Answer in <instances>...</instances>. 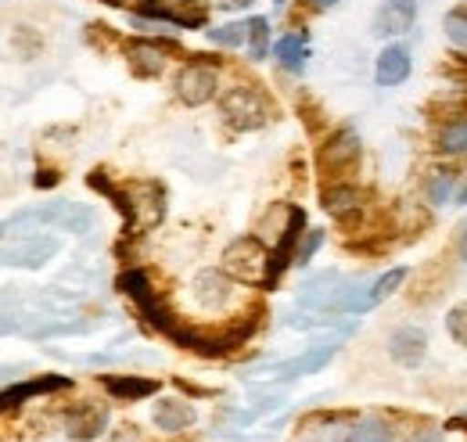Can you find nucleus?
Here are the masks:
<instances>
[{"label":"nucleus","mask_w":467,"mask_h":442,"mask_svg":"<svg viewBox=\"0 0 467 442\" xmlns=\"http://www.w3.org/2000/svg\"><path fill=\"white\" fill-rule=\"evenodd\" d=\"M94 209L83 202H47V205H33V209H18L15 216L0 220V237L7 234H33L40 226H58L68 234H87L94 226Z\"/></svg>","instance_id":"1"},{"label":"nucleus","mask_w":467,"mask_h":442,"mask_svg":"<svg viewBox=\"0 0 467 442\" xmlns=\"http://www.w3.org/2000/svg\"><path fill=\"white\" fill-rule=\"evenodd\" d=\"M109 198L126 216L130 230H151L166 220V187L155 180H133L126 187H109Z\"/></svg>","instance_id":"2"},{"label":"nucleus","mask_w":467,"mask_h":442,"mask_svg":"<svg viewBox=\"0 0 467 442\" xmlns=\"http://www.w3.org/2000/svg\"><path fill=\"white\" fill-rule=\"evenodd\" d=\"M223 274L241 280V284H252V288H274V280H270V252L252 234L234 237L231 245L223 248Z\"/></svg>","instance_id":"3"},{"label":"nucleus","mask_w":467,"mask_h":442,"mask_svg":"<svg viewBox=\"0 0 467 442\" xmlns=\"http://www.w3.org/2000/svg\"><path fill=\"white\" fill-rule=\"evenodd\" d=\"M119 291H126L133 302H137V310H140V317L155 328V332H162L166 338H176V332L183 328L180 321H176L173 313L166 310V302L159 299V291L151 288V280L144 270H126V274H119Z\"/></svg>","instance_id":"4"},{"label":"nucleus","mask_w":467,"mask_h":442,"mask_svg":"<svg viewBox=\"0 0 467 442\" xmlns=\"http://www.w3.org/2000/svg\"><path fill=\"white\" fill-rule=\"evenodd\" d=\"M220 115H223L227 126L248 133V130L266 126L270 105H266V98H263L252 83H234V87H227V90L220 94Z\"/></svg>","instance_id":"5"},{"label":"nucleus","mask_w":467,"mask_h":442,"mask_svg":"<svg viewBox=\"0 0 467 442\" xmlns=\"http://www.w3.org/2000/svg\"><path fill=\"white\" fill-rule=\"evenodd\" d=\"M176 98L187 105V109H202V105H209L213 98H216V90H220V72H216V65H209V61H187L180 72H176Z\"/></svg>","instance_id":"6"},{"label":"nucleus","mask_w":467,"mask_h":442,"mask_svg":"<svg viewBox=\"0 0 467 442\" xmlns=\"http://www.w3.org/2000/svg\"><path fill=\"white\" fill-rule=\"evenodd\" d=\"M338 345H342V334L324 338V342H313L306 353H298V356H292V360L274 363V382H292V378H306V374L324 371V367L338 356Z\"/></svg>","instance_id":"7"},{"label":"nucleus","mask_w":467,"mask_h":442,"mask_svg":"<svg viewBox=\"0 0 467 442\" xmlns=\"http://www.w3.org/2000/svg\"><path fill=\"white\" fill-rule=\"evenodd\" d=\"M137 15L151 18L159 26H176V29L205 26V4H198V0H144L137 7Z\"/></svg>","instance_id":"8"},{"label":"nucleus","mask_w":467,"mask_h":442,"mask_svg":"<svg viewBox=\"0 0 467 442\" xmlns=\"http://www.w3.org/2000/svg\"><path fill=\"white\" fill-rule=\"evenodd\" d=\"M359 152H363L359 133H356L352 126H342V130H335V133L327 137V144L320 148L317 166H320L324 176H342L346 169H352L359 163Z\"/></svg>","instance_id":"9"},{"label":"nucleus","mask_w":467,"mask_h":442,"mask_svg":"<svg viewBox=\"0 0 467 442\" xmlns=\"http://www.w3.org/2000/svg\"><path fill=\"white\" fill-rule=\"evenodd\" d=\"M407 267H392L389 274H381L378 280H370L367 288H356L349 299V306H346V313L352 317H359V313H370V310H378L385 299H392L396 291H400V284L407 280Z\"/></svg>","instance_id":"10"},{"label":"nucleus","mask_w":467,"mask_h":442,"mask_svg":"<svg viewBox=\"0 0 467 442\" xmlns=\"http://www.w3.org/2000/svg\"><path fill=\"white\" fill-rule=\"evenodd\" d=\"M302 234H306V213H302L298 205H292V209H288V223H285V230H281V241H277V248L270 252V280H274V284H277V277L295 263V252H298Z\"/></svg>","instance_id":"11"},{"label":"nucleus","mask_w":467,"mask_h":442,"mask_svg":"<svg viewBox=\"0 0 467 442\" xmlns=\"http://www.w3.org/2000/svg\"><path fill=\"white\" fill-rule=\"evenodd\" d=\"M105 425H109V410L98 406L94 399H83V403L68 406V414H65V432L79 442L98 439L105 432Z\"/></svg>","instance_id":"12"},{"label":"nucleus","mask_w":467,"mask_h":442,"mask_svg":"<svg viewBox=\"0 0 467 442\" xmlns=\"http://www.w3.org/2000/svg\"><path fill=\"white\" fill-rule=\"evenodd\" d=\"M417 22V0H381L374 11V37H403Z\"/></svg>","instance_id":"13"},{"label":"nucleus","mask_w":467,"mask_h":442,"mask_svg":"<svg viewBox=\"0 0 467 442\" xmlns=\"http://www.w3.org/2000/svg\"><path fill=\"white\" fill-rule=\"evenodd\" d=\"M191 295L202 310H223L234 299V277H227L223 270H202L191 284Z\"/></svg>","instance_id":"14"},{"label":"nucleus","mask_w":467,"mask_h":442,"mask_svg":"<svg viewBox=\"0 0 467 442\" xmlns=\"http://www.w3.org/2000/svg\"><path fill=\"white\" fill-rule=\"evenodd\" d=\"M68 385H72V378H65V374H40V378L18 382V385H11V388H4V392H0V414H4V410L22 406L26 399L51 395V392H61V388H68Z\"/></svg>","instance_id":"15"},{"label":"nucleus","mask_w":467,"mask_h":442,"mask_svg":"<svg viewBox=\"0 0 467 442\" xmlns=\"http://www.w3.org/2000/svg\"><path fill=\"white\" fill-rule=\"evenodd\" d=\"M410 68H413V61H410L407 47H403V44H389V47L378 55L374 79H378V87H400V83L410 79Z\"/></svg>","instance_id":"16"},{"label":"nucleus","mask_w":467,"mask_h":442,"mask_svg":"<svg viewBox=\"0 0 467 442\" xmlns=\"http://www.w3.org/2000/svg\"><path fill=\"white\" fill-rule=\"evenodd\" d=\"M126 58H130V68L137 76H159L166 68V47L155 44V40H130L126 44Z\"/></svg>","instance_id":"17"},{"label":"nucleus","mask_w":467,"mask_h":442,"mask_svg":"<svg viewBox=\"0 0 467 442\" xmlns=\"http://www.w3.org/2000/svg\"><path fill=\"white\" fill-rule=\"evenodd\" d=\"M389 353H392L396 363L417 367L424 360V353H428V338H424L420 328H400V332H392V338H389Z\"/></svg>","instance_id":"18"},{"label":"nucleus","mask_w":467,"mask_h":442,"mask_svg":"<svg viewBox=\"0 0 467 442\" xmlns=\"http://www.w3.org/2000/svg\"><path fill=\"white\" fill-rule=\"evenodd\" d=\"M101 385L112 399H122V403H137V399H148L159 392L155 378H137V374H109V378H101Z\"/></svg>","instance_id":"19"},{"label":"nucleus","mask_w":467,"mask_h":442,"mask_svg":"<svg viewBox=\"0 0 467 442\" xmlns=\"http://www.w3.org/2000/svg\"><path fill=\"white\" fill-rule=\"evenodd\" d=\"M151 421L162 432H183L194 421V406L187 399H159L155 410H151Z\"/></svg>","instance_id":"20"},{"label":"nucleus","mask_w":467,"mask_h":442,"mask_svg":"<svg viewBox=\"0 0 467 442\" xmlns=\"http://www.w3.org/2000/svg\"><path fill=\"white\" fill-rule=\"evenodd\" d=\"M324 209L335 216V220H349L363 209V191L352 187V184H335L324 191Z\"/></svg>","instance_id":"21"},{"label":"nucleus","mask_w":467,"mask_h":442,"mask_svg":"<svg viewBox=\"0 0 467 442\" xmlns=\"http://www.w3.org/2000/svg\"><path fill=\"white\" fill-rule=\"evenodd\" d=\"M274 58H277L288 72H302V68H306V58H309V44H306V37H302V33H288V37H281V40L274 44Z\"/></svg>","instance_id":"22"},{"label":"nucleus","mask_w":467,"mask_h":442,"mask_svg":"<svg viewBox=\"0 0 467 442\" xmlns=\"http://www.w3.org/2000/svg\"><path fill=\"white\" fill-rule=\"evenodd\" d=\"M435 144H439L442 155H461V152H467V115L464 119H446L439 126Z\"/></svg>","instance_id":"23"},{"label":"nucleus","mask_w":467,"mask_h":442,"mask_svg":"<svg viewBox=\"0 0 467 442\" xmlns=\"http://www.w3.org/2000/svg\"><path fill=\"white\" fill-rule=\"evenodd\" d=\"M349 442H392V425L381 417H363L349 428Z\"/></svg>","instance_id":"24"},{"label":"nucleus","mask_w":467,"mask_h":442,"mask_svg":"<svg viewBox=\"0 0 467 442\" xmlns=\"http://www.w3.org/2000/svg\"><path fill=\"white\" fill-rule=\"evenodd\" d=\"M248 55L252 61H263L270 55V18H263V15L248 18Z\"/></svg>","instance_id":"25"},{"label":"nucleus","mask_w":467,"mask_h":442,"mask_svg":"<svg viewBox=\"0 0 467 442\" xmlns=\"http://www.w3.org/2000/svg\"><path fill=\"white\" fill-rule=\"evenodd\" d=\"M453 195V173L450 169H431L428 173V198L431 205H446Z\"/></svg>","instance_id":"26"},{"label":"nucleus","mask_w":467,"mask_h":442,"mask_svg":"<svg viewBox=\"0 0 467 442\" xmlns=\"http://www.w3.org/2000/svg\"><path fill=\"white\" fill-rule=\"evenodd\" d=\"M209 40L220 47H241L248 44V22H227L220 29H209Z\"/></svg>","instance_id":"27"},{"label":"nucleus","mask_w":467,"mask_h":442,"mask_svg":"<svg viewBox=\"0 0 467 442\" xmlns=\"http://www.w3.org/2000/svg\"><path fill=\"white\" fill-rule=\"evenodd\" d=\"M442 26H446V40H450L457 51H467V7H453Z\"/></svg>","instance_id":"28"},{"label":"nucleus","mask_w":467,"mask_h":442,"mask_svg":"<svg viewBox=\"0 0 467 442\" xmlns=\"http://www.w3.org/2000/svg\"><path fill=\"white\" fill-rule=\"evenodd\" d=\"M446 332L457 345L467 349V302H457L450 313H446Z\"/></svg>","instance_id":"29"},{"label":"nucleus","mask_w":467,"mask_h":442,"mask_svg":"<svg viewBox=\"0 0 467 442\" xmlns=\"http://www.w3.org/2000/svg\"><path fill=\"white\" fill-rule=\"evenodd\" d=\"M324 245V230H317V226H309L306 234H302V241H298V252H295V263L298 267H306L313 256H317V248Z\"/></svg>","instance_id":"30"},{"label":"nucleus","mask_w":467,"mask_h":442,"mask_svg":"<svg viewBox=\"0 0 467 442\" xmlns=\"http://www.w3.org/2000/svg\"><path fill=\"white\" fill-rule=\"evenodd\" d=\"M33 184H36V187H55V184H58V173H55V169H40V173L33 176Z\"/></svg>","instance_id":"31"},{"label":"nucleus","mask_w":467,"mask_h":442,"mask_svg":"<svg viewBox=\"0 0 467 442\" xmlns=\"http://www.w3.org/2000/svg\"><path fill=\"white\" fill-rule=\"evenodd\" d=\"M109 442H140V436H137V428H130V425H126V428L112 432V439Z\"/></svg>","instance_id":"32"},{"label":"nucleus","mask_w":467,"mask_h":442,"mask_svg":"<svg viewBox=\"0 0 467 442\" xmlns=\"http://www.w3.org/2000/svg\"><path fill=\"white\" fill-rule=\"evenodd\" d=\"M410 442H442V432H435V428H428V432H417Z\"/></svg>","instance_id":"33"},{"label":"nucleus","mask_w":467,"mask_h":442,"mask_svg":"<svg viewBox=\"0 0 467 442\" xmlns=\"http://www.w3.org/2000/svg\"><path fill=\"white\" fill-rule=\"evenodd\" d=\"M255 0H220V7H231V11H241V7H252Z\"/></svg>","instance_id":"34"},{"label":"nucleus","mask_w":467,"mask_h":442,"mask_svg":"<svg viewBox=\"0 0 467 442\" xmlns=\"http://www.w3.org/2000/svg\"><path fill=\"white\" fill-rule=\"evenodd\" d=\"M338 0H309V7H317V11H327V7H335Z\"/></svg>","instance_id":"35"},{"label":"nucleus","mask_w":467,"mask_h":442,"mask_svg":"<svg viewBox=\"0 0 467 442\" xmlns=\"http://www.w3.org/2000/svg\"><path fill=\"white\" fill-rule=\"evenodd\" d=\"M457 252H461V259L467 263V226L461 230V245H457Z\"/></svg>","instance_id":"36"},{"label":"nucleus","mask_w":467,"mask_h":442,"mask_svg":"<svg viewBox=\"0 0 467 442\" xmlns=\"http://www.w3.org/2000/svg\"><path fill=\"white\" fill-rule=\"evenodd\" d=\"M457 205H467V180H464V187L457 191Z\"/></svg>","instance_id":"37"},{"label":"nucleus","mask_w":467,"mask_h":442,"mask_svg":"<svg viewBox=\"0 0 467 442\" xmlns=\"http://www.w3.org/2000/svg\"><path fill=\"white\" fill-rule=\"evenodd\" d=\"M274 4H277V7H281V4H288V0H274Z\"/></svg>","instance_id":"38"},{"label":"nucleus","mask_w":467,"mask_h":442,"mask_svg":"<svg viewBox=\"0 0 467 442\" xmlns=\"http://www.w3.org/2000/svg\"><path fill=\"white\" fill-rule=\"evenodd\" d=\"M306 442H320V439H306Z\"/></svg>","instance_id":"39"},{"label":"nucleus","mask_w":467,"mask_h":442,"mask_svg":"<svg viewBox=\"0 0 467 442\" xmlns=\"http://www.w3.org/2000/svg\"><path fill=\"white\" fill-rule=\"evenodd\" d=\"M109 4H116V0H109Z\"/></svg>","instance_id":"40"}]
</instances>
